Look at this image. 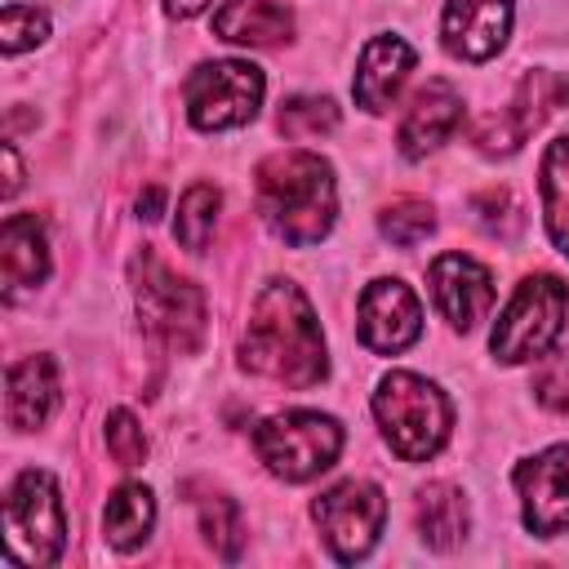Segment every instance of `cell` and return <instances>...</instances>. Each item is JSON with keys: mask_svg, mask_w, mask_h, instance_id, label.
Listing matches in <instances>:
<instances>
[{"mask_svg": "<svg viewBox=\"0 0 569 569\" xmlns=\"http://www.w3.org/2000/svg\"><path fill=\"white\" fill-rule=\"evenodd\" d=\"M542 213L560 253H569V138H556L542 156Z\"/></svg>", "mask_w": 569, "mask_h": 569, "instance_id": "7402d4cb", "label": "cell"}, {"mask_svg": "<svg viewBox=\"0 0 569 569\" xmlns=\"http://www.w3.org/2000/svg\"><path fill=\"white\" fill-rule=\"evenodd\" d=\"M58 405V365L53 356H27L9 365V391H4V413L13 431H36Z\"/></svg>", "mask_w": 569, "mask_h": 569, "instance_id": "ac0fdd59", "label": "cell"}, {"mask_svg": "<svg viewBox=\"0 0 569 569\" xmlns=\"http://www.w3.org/2000/svg\"><path fill=\"white\" fill-rule=\"evenodd\" d=\"M200 533L209 538V547L222 560H236L244 547V516L236 507V498L227 493H204L200 498Z\"/></svg>", "mask_w": 569, "mask_h": 569, "instance_id": "cb8c5ba5", "label": "cell"}, {"mask_svg": "<svg viewBox=\"0 0 569 569\" xmlns=\"http://www.w3.org/2000/svg\"><path fill=\"white\" fill-rule=\"evenodd\" d=\"M471 213L480 218V227L489 231V236H516L520 231V213H516V200H511V191L507 187H489V191H480V196H471Z\"/></svg>", "mask_w": 569, "mask_h": 569, "instance_id": "83f0119b", "label": "cell"}, {"mask_svg": "<svg viewBox=\"0 0 569 569\" xmlns=\"http://www.w3.org/2000/svg\"><path fill=\"white\" fill-rule=\"evenodd\" d=\"M0 267H4V298H22L49 276V244L36 213H9L0 227Z\"/></svg>", "mask_w": 569, "mask_h": 569, "instance_id": "e0dca14e", "label": "cell"}, {"mask_svg": "<svg viewBox=\"0 0 569 569\" xmlns=\"http://www.w3.org/2000/svg\"><path fill=\"white\" fill-rule=\"evenodd\" d=\"M18 187H22V164H18L13 142H4V196H13Z\"/></svg>", "mask_w": 569, "mask_h": 569, "instance_id": "4dcf8cb0", "label": "cell"}, {"mask_svg": "<svg viewBox=\"0 0 569 569\" xmlns=\"http://www.w3.org/2000/svg\"><path fill=\"white\" fill-rule=\"evenodd\" d=\"M258 209L284 244H316L338 213V187L329 160L316 151H276L258 164Z\"/></svg>", "mask_w": 569, "mask_h": 569, "instance_id": "7a4b0ae2", "label": "cell"}, {"mask_svg": "<svg viewBox=\"0 0 569 569\" xmlns=\"http://www.w3.org/2000/svg\"><path fill=\"white\" fill-rule=\"evenodd\" d=\"M218 209H222V196L218 187L209 182H196L187 187V196L178 200V222H173V236L182 249L200 253L209 240H213V227H218Z\"/></svg>", "mask_w": 569, "mask_h": 569, "instance_id": "603a6c76", "label": "cell"}, {"mask_svg": "<svg viewBox=\"0 0 569 569\" xmlns=\"http://www.w3.org/2000/svg\"><path fill=\"white\" fill-rule=\"evenodd\" d=\"M360 342L378 356H396L422 333V307L409 284L400 280H373L360 293Z\"/></svg>", "mask_w": 569, "mask_h": 569, "instance_id": "7c38bea8", "label": "cell"}, {"mask_svg": "<svg viewBox=\"0 0 569 569\" xmlns=\"http://www.w3.org/2000/svg\"><path fill=\"white\" fill-rule=\"evenodd\" d=\"M565 311H569V284L560 276H529L516 284L507 311L498 316L493 325V356L502 365H525L533 356H547V347L560 338V325H565Z\"/></svg>", "mask_w": 569, "mask_h": 569, "instance_id": "5b68a950", "label": "cell"}, {"mask_svg": "<svg viewBox=\"0 0 569 569\" xmlns=\"http://www.w3.org/2000/svg\"><path fill=\"white\" fill-rule=\"evenodd\" d=\"M413 71V49L400 40V36H373L365 49H360V62H356V80H351V93L365 111H387L400 93V84L409 80Z\"/></svg>", "mask_w": 569, "mask_h": 569, "instance_id": "2e32d148", "label": "cell"}, {"mask_svg": "<svg viewBox=\"0 0 569 569\" xmlns=\"http://www.w3.org/2000/svg\"><path fill=\"white\" fill-rule=\"evenodd\" d=\"M569 102V80L556 76V71H525L511 102L493 116H480L471 124V142L485 151V156H511L520 151V142L542 129L560 107Z\"/></svg>", "mask_w": 569, "mask_h": 569, "instance_id": "9c48e42d", "label": "cell"}, {"mask_svg": "<svg viewBox=\"0 0 569 569\" xmlns=\"http://www.w3.org/2000/svg\"><path fill=\"white\" fill-rule=\"evenodd\" d=\"M373 413L405 462H427L449 436V400L418 373H387L373 391Z\"/></svg>", "mask_w": 569, "mask_h": 569, "instance_id": "3957f363", "label": "cell"}, {"mask_svg": "<svg viewBox=\"0 0 569 569\" xmlns=\"http://www.w3.org/2000/svg\"><path fill=\"white\" fill-rule=\"evenodd\" d=\"M378 231L391 240V244H418V240H427L431 231H436V213H431V204H422V200H391L382 213H378Z\"/></svg>", "mask_w": 569, "mask_h": 569, "instance_id": "484cf974", "label": "cell"}, {"mask_svg": "<svg viewBox=\"0 0 569 569\" xmlns=\"http://www.w3.org/2000/svg\"><path fill=\"white\" fill-rule=\"evenodd\" d=\"M427 280H431V298L436 307L445 311V320L453 329H471L476 320H485V311L493 307V276L467 258V253H440L431 267H427Z\"/></svg>", "mask_w": 569, "mask_h": 569, "instance_id": "4fadbf2b", "label": "cell"}, {"mask_svg": "<svg viewBox=\"0 0 569 569\" xmlns=\"http://www.w3.org/2000/svg\"><path fill=\"white\" fill-rule=\"evenodd\" d=\"M133 298L142 325L173 351H196L204 338V293L182 280L173 267H164L151 249L133 258Z\"/></svg>", "mask_w": 569, "mask_h": 569, "instance_id": "277c9868", "label": "cell"}, {"mask_svg": "<svg viewBox=\"0 0 569 569\" xmlns=\"http://www.w3.org/2000/svg\"><path fill=\"white\" fill-rule=\"evenodd\" d=\"M160 204H164V191H160V187H147L142 200H138V213H142L147 222H156V218H160Z\"/></svg>", "mask_w": 569, "mask_h": 569, "instance_id": "1f68e13d", "label": "cell"}, {"mask_svg": "<svg viewBox=\"0 0 569 569\" xmlns=\"http://www.w3.org/2000/svg\"><path fill=\"white\" fill-rule=\"evenodd\" d=\"M151 520H156V502H151V489L147 485H120L102 511V533L111 547L120 551H133L147 533H151Z\"/></svg>", "mask_w": 569, "mask_h": 569, "instance_id": "44dd1931", "label": "cell"}, {"mask_svg": "<svg viewBox=\"0 0 569 569\" xmlns=\"http://www.w3.org/2000/svg\"><path fill=\"white\" fill-rule=\"evenodd\" d=\"M240 365L280 387H316L329 373L320 320L293 280H267L253 298L240 338Z\"/></svg>", "mask_w": 569, "mask_h": 569, "instance_id": "6da1fadb", "label": "cell"}, {"mask_svg": "<svg viewBox=\"0 0 569 569\" xmlns=\"http://www.w3.org/2000/svg\"><path fill=\"white\" fill-rule=\"evenodd\" d=\"M262 89H267V80H262V71L253 62H240V58L204 62L187 80V116L204 133L240 129V124H249L258 116Z\"/></svg>", "mask_w": 569, "mask_h": 569, "instance_id": "ba28073f", "label": "cell"}, {"mask_svg": "<svg viewBox=\"0 0 569 569\" xmlns=\"http://www.w3.org/2000/svg\"><path fill=\"white\" fill-rule=\"evenodd\" d=\"M44 36H49V18L40 9L4 4V18H0V44H4V53H22V49L40 44Z\"/></svg>", "mask_w": 569, "mask_h": 569, "instance_id": "4316f807", "label": "cell"}, {"mask_svg": "<svg viewBox=\"0 0 569 569\" xmlns=\"http://www.w3.org/2000/svg\"><path fill=\"white\" fill-rule=\"evenodd\" d=\"M516 489L525 502V525L538 538L569 529V445H556L516 467Z\"/></svg>", "mask_w": 569, "mask_h": 569, "instance_id": "8fae6325", "label": "cell"}, {"mask_svg": "<svg viewBox=\"0 0 569 569\" xmlns=\"http://www.w3.org/2000/svg\"><path fill=\"white\" fill-rule=\"evenodd\" d=\"M462 124V93L449 84V80H427L418 93H413V102H409V111H405V120H400V156L405 160H422L427 151H436L453 129Z\"/></svg>", "mask_w": 569, "mask_h": 569, "instance_id": "9a60e30c", "label": "cell"}, {"mask_svg": "<svg viewBox=\"0 0 569 569\" xmlns=\"http://www.w3.org/2000/svg\"><path fill=\"white\" fill-rule=\"evenodd\" d=\"M276 124L284 138H320V133L338 129V107H333V98H289V102H280Z\"/></svg>", "mask_w": 569, "mask_h": 569, "instance_id": "d4e9b609", "label": "cell"}, {"mask_svg": "<svg viewBox=\"0 0 569 569\" xmlns=\"http://www.w3.org/2000/svg\"><path fill=\"white\" fill-rule=\"evenodd\" d=\"M533 396L542 409L551 413H569V347L565 351H551L533 378Z\"/></svg>", "mask_w": 569, "mask_h": 569, "instance_id": "f546056e", "label": "cell"}, {"mask_svg": "<svg viewBox=\"0 0 569 569\" xmlns=\"http://www.w3.org/2000/svg\"><path fill=\"white\" fill-rule=\"evenodd\" d=\"M253 449L271 476L298 485V480H311L325 467H333V458L342 449V427L329 413H311V409L271 413L253 431Z\"/></svg>", "mask_w": 569, "mask_h": 569, "instance_id": "8992f818", "label": "cell"}, {"mask_svg": "<svg viewBox=\"0 0 569 569\" xmlns=\"http://www.w3.org/2000/svg\"><path fill=\"white\" fill-rule=\"evenodd\" d=\"M311 516H316V525H320V533L338 560H360L373 551V542L382 533L387 498L369 480H342L311 502Z\"/></svg>", "mask_w": 569, "mask_h": 569, "instance_id": "30bf717a", "label": "cell"}, {"mask_svg": "<svg viewBox=\"0 0 569 569\" xmlns=\"http://www.w3.org/2000/svg\"><path fill=\"white\" fill-rule=\"evenodd\" d=\"M4 547L22 565H53L67 547V516L49 471H22L4 498Z\"/></svg>", "mask_w": 569, "mask_h": 569, "instance_id": "52a82bcc", "label": "cell"}, {"mask_svg": "<svg viewBox=\"0 0 569 569\" xmlns=\"http://www.w3.org/2000/svg\"><path fill=\"white\" fill-rule=\"evenodd\" d=\"M213 31L231 44L271 49L293 36V13L280 0H222V9L213 13Z\"/></svg>", "mask_w": 569, "mask_h": 569, "instance_id": "d6986e66", "label": "cell"}, {"mask_svg": "<svg viewBox=\"0 0 569 569\" xmlns=\"http://www.w3.org/2000/svg\"><path fill=\"white\" fill-rule=\"evenodd\" d=\"M204 4H209V0H164V9H169L173 18H196Z\"/></svg>", "mask_w": 569, "mask_h": 569, "instance_id": "d6a6232c", "label": "cell"}, {"mask_svg": "<svg viewBox=\"0 0 569 569\" xmlns=\"http://www.w3.org/2000/svg\"><path fill=\"white\" fill-rule=\"evenodd\" d=\"M413 516H418V533L427 547L436 551H449L467 538V498L458 485L449 480H431L418 489V502H413Z\"/></svg>", "mask_w": 569, "mask_h": 569, "instance_id": "ffe728a7", "label": "cell"}, {"mask_svg": "<svg viewBox=\"0 0 569 569\" xmlns=\"http://www.w3.org/2000/svg\"><path fill=\"white\" fill-rule=\"evenodd\" d=\"M107 449L120 467H138L147 458V436L138 427V418L129 409H111L107 413Z\"/></svg>", "mask_w": 569, "mask_h": 569, "instance_id": "f1b7e54d", "label": "cell"}, {"mask_svg": "<svg viewBox=\"0 0 569 569\" xmlns=\"http://www.w3.org/2000/svg\"><path fill=\"white\" fill-rule=\"evenodd\" d=\"M511 31V0H445L440 36L453 58L485 62L502 49Z\"/></svg>", "mask_w": 569, "mask_h": 569, "instance_id": "5bb4252c", "label": "cell"}]
</instances>
